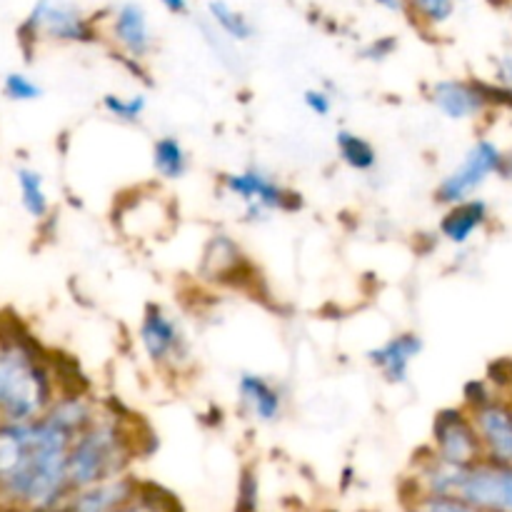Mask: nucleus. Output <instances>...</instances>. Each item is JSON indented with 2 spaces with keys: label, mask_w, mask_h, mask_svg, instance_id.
<instances>
[{
  "label": "nucleus",
  "mask_w": 512,
  "mask_h": 512,
  "mask_svg": "<svg viewBox=\"0 0 512 512\" xmlns=\"http://www.w3.org/2000/svg\"><path fill=\"white\" fill-rule=\"evenodd\" d=\"M405 3L413 18L428 28L445 25L455 13V0H405Z\"/></svg>",
  "instance_id": "obj_21"
},
{
  "label": "nucleus",
  "mask_w": 512,
  "mask_h": 512,
  "mask_svg": "<svg viewBox=\"0 0 512 512\" xmlns=\"http://www.w3.org/2000/svg\"><path fill=\"white\" fill-rule=\"evenodd\" d=\"M433 455L440 463L468 468L485 458L470 413L465 408H445L433 420Z\"/></svg>",
  "instance_id": "obj_7"
},
{
  "label": "nucleus",
  "mask_w": 512,
  "mask_h": 512,
  "mask_svg": "<svg viewBox=\"0 0 512 512\" xmlns=\"http://www.w3.org/2000/svg\"><path fill=\"white\" fill-rule=\"evenodd\" d=\"M20 38L58 40V43H93L98 40V28L90 15L68 0H38L20 25Z\"/></svg>",
  "instance_id": "obj_4"
},
{
  "label": "nucleus",
  "mask_w": 512,
  "mask_h": 512,
  "mask_svg": "<svg viewBox=\"0 0 512 512\" xmlns=\"http://www.w3.org/2000/svg\"><path fill=\"white\" fill-rule=\"evenodd\" d=\"M430 103L450 120H473L488 110L480 80H438L430 88Z\"/></svg>",
  "instance_id": "obj_11"
},
{
  "label": "nucleus",
  "mask_w": 512,
  "mask_h": 512,
  "mask_svg": "<svg viewBox=\"0 0 512 512\" xmlns=\"http://www.w3.org/2000/svg\"><path fill=\"white\" fill-rule=\"evenodd\" d=\"M0 330H3V323H0Z\"/></svg>",
  "instance_id": "obj_34"
},
{
  "label": "nucleus",
  "mask_w": 512,
  "mask_h": 512,
  "mask_svg": "<svg viewBox=\"0 0 512 512\" xmlns=\"http://www.w3.org/2000/svg\"><path fill=\"white\" fill-rule=\"evenodd\" d=\"M153 168L163 180H180L190 170V155L175 135H160L153 143Z\"/></svg>",
  "instance_id": "obj_18"
},
{
  "label": "nucleus",
  "mask_w": 512,
  "mask_h": 512,
  "mask_svg": "<svg viewBox=\"0 0 512 512\" xmlns=\"http://www.w3.org/2000/svg\"><path fill=\"white\" fill-rule=\"evenodd\" d=\"M225 190L243 203L245 218L265 220L270 213H293L300 208V195L285 188L275 175L263 168H245L223 178Z\"/></svg>",
  "instance_id": "obj_5"
},
{
  "label": "nucleus",
  "mask_w": 512,
  "mask_h": 512,
  "mask_svg": "<svg viewBox=\"0 0 512 512\" xmlns=\"http://www.w3.org/2000/svg\"><path fill=\"white\" fill-rule=\"evenodd\" d=\"M415 483L418 495H445L483 512H512V465L483 458L468 468L440 463L430 455Z\"/></svg>",
  "instance_id": "obj_2"
},
{
  "label": "nucleus",
  "mask_w": 512,
  "mask_h": 512,
  "mask_svg": "<svg viewBox=\"0 0 512 512\" xmlns=\"http://www.w3.org/2000/svg\"><path fill=\"white\" fill-rule=\"evenodd\" d=\"M378 8L388 10V13H408V3L405 0H373Z\"/></svg>",
  "instance_id": "obj_30"
},
{
  "label": "nucleus",
  "mask_w": 512,
  "mask_h": 512,
  "mask_svg": "<svg viewBox=\"0 0 512 512\" xmlns=\"http://www.w3.org/2000/svg\"><path fill=\"white\" fill-rule=\"evenodd\" d=\"M413 512H483L473 505L463 503L458 498H445V495H415Z\"/></svg>",
  "instance_id": "obj_23"
},
{
  "label": "nucleus",
  "mask_w": 512,
  "mask_h": 512,
  "mask_svg": "<svg viewBox=\"0 0 512 512\" xmlns=\"http://www.w3.org/2000/svg\"><path fill=\"white\" fill-rule=\"evenodd\" d=\"M160 3H163V8L168 10V13H175V15L188 13V0H160Z\"/></svg>",
  "instance_id": "obj_31"
},
{
  "label": "nucleus",
  "mask_w": 512,
  "mask_h": 512,
  "mask_svg": "<svg viewBox=\"0 0 512 512\" xmlns=\"http://www.w3.org/2000/svg\"><path fill=\"white\" fill-rule=\"evenodd\" d=\"M103 110L110 115L113 120H118V123H138L140 118H143V113L148 110V98H145L143 93L138 95H128V98H123V95H103Z\"/></svg>",
  "instance_id": "obj_20"
},
{
  "label": "nucleus",
  "mask_w": 512,
  "mask_h": 512,
  "mask_svg": "<svg viewBox=\"0 0 512 512\" xmlns=\"http://www.w3.org/2000/svg\"><path fill=\"white\" fill-rule=\"evenodd\" d=\"M208 18L213 28H218V33L228 38L230 43H248L255 38L253 20L225 0H210Z\"/></svg>",
  "instance_id": "obj_16"
},
{
  "label": "nucleus",
  "mask_w": 512,
  "mask_h": 512,
  "mask_svg": "<svg viewBox=\"0 0 512 512\" xmlns=\"http://www.w3.org/2000/svg\"><path fill=\"white\" fill-rule=\"evenodd\" d=\"M490 208L485 200L470 198L458 205H450L440 220V235L453 245H468L470 238L488 223Z\"/></svg>",
  "instance_id": "obj_15"
},
{
  "label": "nucleus",
  "mask_w": 512,
  "mask_h": 512,
  "mask_svg": "<svg viewBox=\"0 0 512 512\" xmlns=\"http://www.w3.org/2000/svg\"><path fill=\"white\" fill-rule=\"evenodd\" d=\"M455 3H458V0H455Z\"/></svg>",
  "instance_id": "obj_35"
},
{
  "label": "nucleus",
  "mask_w": 512,
  "mask_h": 512,
  "mask_svg": "<svg viewBox=\"0 0 512 512\" xmlns=\"http://www.w3.org/2000/svg\"><path fill=\"white\" fill-rule=\"evenodd\" d=\"M235 512H258V475L253 468H245L240 475Z\"/></svg>",
  "instance_id": "obj_24"
},
{
  "label": "nucleus",
  "mask_w": 512,
  "mask_h": 512,
  "mask_svg": "<svg viewBox=\"0 0 512 512\" xmlns=\"http://www.w3.org/2000/svg\"><path fill=\"white\" fill-rule=\"evenodd\" d=\"M0 512H33V510H25V508H8V510H0Z\"/></svg>",
  "instance_id": "obj_33"
},
{
  "label": "nucleus",
  "mask_w": 512,
  "mask_h": 512,
  "mask_svg": "<svg viewBox=\"0 0 512 512\" xmlns=\"http://www.w3.org/2000/svg\"><path fill=\"white\" fill-rule=\"evenodd\" d=\"M135 455L130 425L113 415H95L93 423L73 440L68 453L70 493L128 475Z\"/></svg>",
  "instance_id": "obj_3"
},
{
  "label": "nucleus",
  "mask_w": 512,
  "mask_h": 512,
  "mask_svg": "<svg viewBox=\"0 0 512 512\" xmlns=\"http://www.w3.org/2000/svg\"><path fill=\"white\" fill-rule=\"evenodd\" d=\"M303 103L305 108H308L313 115H318V118H328V115L333 113V93H328V90L323 88L305 90Z\"/></svg>",
  "instance_id": "obj_25"
},
{
  "label": "nucleus",
  "mask_w": 512,
  "mask_h": 512,
  "mask_svg": "<svg viewBox=\"0 0 512 512\" xmlns=\"http://www.w3.org/2000/svg\"><path fill=\"white\" fill-rule=\"evenodd\" d=\"M485 383L495 385V388H500V390H512V360L503 358V360H498V363L490 365Z\"/></svg>",
  "instance_id": "obj_27"
},
{
  "label": "nucleus",
  "mask_w": 512,
  "mask_h": 512,
  "mask_svg": "<svg viewBox=\"0 0 512 512\" xmlns=\"http://www.w3.org/2000/svg\"><path fill=\"white\" fill-rule=\"evenodd\" d=\"M503 150L493 140L480 138L473 148L465 153L463 163L445 175L440 185L435 188V200L440 205H458L463 200H470L485 183L490 175H498L503 168Z\"/></svg>",
  "instance_id": "obj_6"
},
{
  "label": "nucleus",
  "mask_w": 512,
  "mask_h": 512,
  "mask_svg": "<svg viewBox=\"0 0 512 512\" xmlns=\"http://www.w3.org/2000/svg\"><path fill=\"white\" fill-rule=\"evenodd\" d=\"M495 78H498V85H503V88H508L512 93V53L503 55L498 60V65H495Z\"/></svg>",
  "instance_id": "obj_29"
},
{
  "label": "nucleus",
  "mask_w": 512,
  "mask_h": 512,
  "mask_svg": "<svg viewBox=\"0 0 512 512\" xmlns=\"http://www.w3.org/2000/svg\"><path fill=\"white\" fill-rule=\"evenodd\" d=\"M3 95L8 100H13V103H33V100L43 98V88L28 73L13 70V73H8L3 78Z\"/></svg>",
  "instance_id": "obj_22"
},
{
  "label": "nucleus",
  "mask_w": 512,
  "mask_h": 512,
  "mask_svg": "<svg viewBox=\"0 0 512 512\" xmlns=\"http://www.w3.org/2000/svg\"><path fill=\"white\" fill-rule=\"evenodd\" d=\"M488 460L512 465V403L495 395L490 403L470 413Z\"/></svg>",
  "instance_id": "obj_9"
},
{
  "label": "nucleus",
  "mask_w": 512,
  "mask_h": 512,
  "mask_svg": "<svg viewBox=\"0 0 512 512\" xmlns=\"http://www.w3.org/2000/svg\"><path fill=\"white\" fill-rule=\"evenodd\" d=\"M15 183H18L20 205L33 220H45L50 215V198L45 190L43 173L30 165H20L15 170Z\"/></svg>",
  "instance_id": "obj_17"
},
{
  "label": "nucleus",
  "mask_w": 512,
  "mask_h": 512,
  "mask_svg": "<svg viewBox=\"0 0 512 512\" xmlns=\"http://www.w3.org/2000/svg\"><path fill=\"white\" fill-rule=\"evenodd\" d=\"M463 395H465V410H468V413H473V410H478L480 405L490 403V400L495 398L493 388H490L485 380H473V383L465 385Z\"/></svg>",
  "instance_id": "obj_26"
},
{
  "label": "nucleus",
  "mask_w": 512,
  "mask_h": 512,
  "mask_svg": "<svg viewBox=\"0 0 512 512\" xmlns=\"http://www.w3.org/2000/svg\"><path fill=\"white\" fill-rule=\"evenodd\" d=\"M55 375L33 340L0 330V423H33L58 398Z\"/></svg>",
  "instance_id": "obj_1"
},
{
  "label": "nucleus",
  "mask_w": 512,
  "mask_h": 512,
  "mask_svg": "<svg viewBox=\"0 0 512 512\" xmlns=\"http://www.w3.org/2000/svg\"><path fill=\"white\" fill-rule=\"evenodd\" d=\"M498 175H503L505 180H510V183H512V153L503 155V168H500Z\"/></svg>",
  "instance_id": "obj_32"
},
{
  "label": "nucleus",
  "mask_w": 512,
  "mask_h": 512,
  "mask_svg": "<svg viewBox=\"0 0 512 512\" xmlns=\"http://www.w3.org/2000/svg\"><path fill=\"white\" fill-rule=\"evenodd\" d=\"M238 398L250 418H255L258 423H275L283 413V393L278 390V385L258 373L240 375Z\"/></svg>",
  "instance_id": "obj_14"
},
{
  "label": "nucleus",
  "mask_w": 512,
  "mask_h": 512,
  "mask_svg": "<svg viewBox=\"0 0 512 512\" xmlns=\"http://www.w3.org/2000/svg\"><path fill=\"white\" fill-rule=\"evenodd\" d=\"M335 148H338L340 160H343L348 168L358 170V173H370V170L378 165V150L363 135L353 133L348 128H340L335 133Z\"/></svg>",
  "instance_id": "obj_19"
},
{
  "label": "nucleus",
  "mask_w": 512,
  "mask_h": 512,
  "mask_svg": "<svg viewBox=\"0 0 512 512\" xmlns=\"http://www.w3.org/2000/svg\"><path fill=\"white\" fill-rule=\"evenodd\" d=\"M110 35L118 43L123 58L135 60V63L148 58L155 48L153 28H150L148 13L140 3H123L115 8L113 18H110Z\"/></svg>",
  "instance_id": "obj_10"
},
{
  "label": "nucleus",
  "mask_w": 512,
  "mask_h": 512,
  "mask_svg": "<svg viewBox=\"0 0 512 512\" xmlns=\"http://www.w3.org/2000/svg\"><path fill=\"white\" fill-rule=\"evenodd\" d=\"M138 340L155 368H180L190 360V343L178 320L163 308L150 303L138 328Z\"/></svg>",
  "instance_id": "obj_8"
},
{
  "label": "nucleus",
  "mask_w": 512,
  "mask_h": 512,
  "mask_svg": "<svg viewBox=\"0 0 512 512\" xmlns=\"http://www.w3.org/2000/svg\"><path fill=\"white\" fill-rule=\"evenodd\" d=\"M135 490H138V480L130 475H120V478L75 490L58 512H118L133 498Z\"/></svg>",
  "instance_id": "obj_13"
},
{
  "label": "nucleus",
  "mask_w": 512,
  "mask_h": 512,
  "mask_svg": "<svg viewBox=\"0 0 512 512\" xmlns=\"http://www.w3.org/2000/svg\"><path fill=\"white\" fill-rule=\"evenodd\" d=\"M395 48H398V40H395L393 35H385V38H378L370 45H365L360 55L368 60H385L395 53Z\"/></svg>",
  "instance_id": "obj_28"
},
{
  "label": "nucleus",
  "mask_w": 512,
  "mask_h": 512,
  "mask_svg": "<svg viewBox=\"0 0 512 512\" xmlns=\"http://www.w3.org/2000/svg\"><path fill=\"white\" fill-rule=\"evenodd\" d=\"M423 353V338L418 333H398L378 348L368 350V363L388 380L390 385H403L410 378V365Z\"/></svg>",
  "instance_id": "obj_12"
}]
</instances>
